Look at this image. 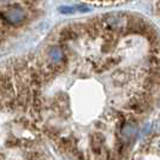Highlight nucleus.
<instances>
[{
    "mask_svg": "<svg viewBox=\"0 0 160 160\" xmlns=\"http://www.w3.org/2000/svg\"><path fill=\"white\" fill-rule=\"evenodd\" d=\"M25 12H24L22 8L19 6H13V8H10L8 11H5L2 13V18L4 21L8 24H12V25H18V24H22L25 19Z\"/></svg>",
    "mask_w": 160,
    "mask_h": 160,
    "instance_id": "obj_1",
    "label": "nucleus"
},
{
    "mask_svg": "<svg viewBox=\"0 0 160 160\" xmlns=\"http://www.w3.org/2000/svg\"><path fill=\"white\" fill-rule=\"evenodd\" d=\"M104 22L112 30H120L122 28L128 25V21L124 22V16H122V15H110V16H106L104 18Z\"/></svg>",
    "mask_w": 160,
    "mask_h": 160,
    "instance_id": "obj_2",
    "label": "nucleus"
},
{
    "mask_svg": "<svg viewBox=\"0 0 160 160\" xmlns=\"http://www.w3.org/2000/svg\"><path fill=\"white\" fill-rule=\"evenodd\" d=\"M62 12L64 13H72V12H82V11H88V8L84 6H75V8H60Z\"/></svg>",
    "mask_w": 160,
    "mask_h": 160,
    "instance_id": "obj_3",
    "label": "nucleus"
},
{
    "mask_svg": "<svg viewBox=\"0 0 160 160\" xmlns=\"http://www.w3.org/2000/svg\"><path fill=\"white\" fill-rule=\"evenodd\" d=\"M2 1H11V0H2Z\"/></svg>",
    "mask_w": 160,
    "mask_h": 160,
    "instance_id": "obj_4",
    "label": "nucleus"
}]
</instances>
